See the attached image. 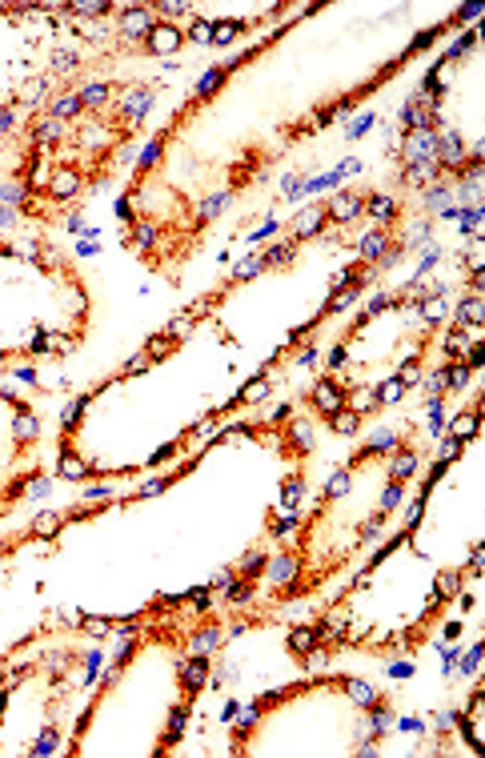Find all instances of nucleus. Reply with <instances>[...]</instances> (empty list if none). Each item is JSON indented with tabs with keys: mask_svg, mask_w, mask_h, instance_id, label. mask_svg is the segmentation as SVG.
<instances>
[{
	"mask_svg": "<svg viewBox=\"0 0 485 758\" xmlns=\"http://www.w3.org/2000/svg\"><path fill=\"white\" fill-rule=\"evenodd\" d=\"M177 48H181V28L177 24H153L149 52H177Z\"/></svg>",
	"mask_w": 485,
	"mask_h": 758,
	"instance_id": "3",
	"label": "nucleus"
},
{
	"mask_svg": "<svg viewBox=\"0 0 485 758\" xmlns=\"http://www.w3.org/2000/svg\"><path fill=\"white\" fill-rule=\"evenodd\" d=\"M241 570H245V578H257V570H265V554H245V562H241Z\"/></svg>",
	"mask_w": 485,
	"mask_h": 758,
	"instance_id": "27",
	"label": "nucleus"
},
{
	"mask_svg": "<svg viewBox=\"0 0 485 758\" xmlns=\"http://www.w3.org/2000/svg\"><path fill=\"white\" fill-rule=\"evenodd\" d=\"M265 393H269V381H261V377H257L253 386H245V393H241L237 401H261Z\"/></svg>",
	"mask_w": 485,
	"mask_h": 758,
	"instance_id": "28",
	"label": "nucleus"
},
{
	"mask_svg": "<svg viewBox=\"0 0 485 758\" xmlns=\"http://www.w3.org/2000/svg\"><path fill=\"white\" fill-rule=\"evenodd\" d=\"M105 85H89V89H85V96H80V105H100V101H105Z\"/></svg>",
	"mask_w": 485,
	"mask_h": 758,
	"instance_id": "32",
	"label": "nucleus"
},
{
	"mask_svg": "<svg viewBox=\"0 0 485 758\" xmlns=\"http://www.w3.org/2000/svg\"><path fill=\"white\" fill-rule=\"evenodd\" d=\"M361 197L353 193V189H345V193H337L329 205H325V221H333V225H345V221H353L357 213H361Z\"/></svg>",
	"mask_w": 485,
	"mask_h": 758,
	"instance_id": "1",
	"label": "nucleus"
},
{
	"mask_svg": "<svg viewBox=\"0 0 485 758\" xmlns=\"http://www.w3.org/2000/svg\"><path fill=\"white\" fill-rule=\"evenodd\" d=\"M365 209H369V217H373V221H389V217H397V205H393V201L385 197V193H377V197H373V201H369Z\"/></svg>",
	"mask_w": 485,
	"mask_h": 758,
	"instance_id": "12",
	"label": "nucleus"
},
{
	"mask_svg": "<svg viewBox=\"0 0 485 758\" xmlns=\"http://www.w3.org/2000/svg\"><path fill=\"white\" fill-rule=\"evenodd\" d=\"M52 109H56V116H72V113H80V96H61V101H56Z\"/></svg>",
	"mask_w": 485,
	"mask_h": 758,
	"instance_id": "29",
	"label": "nucleus"
},
{
	"mask_svg": "<svg viewBox=\"0 0 485 758\" xmlns=\"http://www.w3.org/2000/svg\"><path fill=\"white\" fill-rule=\"evenodd\" d=\"M345 690H349V698H353L357 706H365V710L377 702V690H373L369 682H345Z\"/></svg>",
	"mask_w": 485,
	"mask_h": 758,
	"instance_id": "11",
	"label": "nucleus"
},
{
	"mask_svg": "<svg viewBox=\"0 0 485 758\" xmlns=\"http://www.w3.org/2000/svg\"><path fill=\"white\" fill-rule=\"evenodd\" d=\"M357 249H361V257H381V253L389 249V241H385V233H369V237H361V245H357Z\"/></svg>",
	"mask_w": 485,
	"mask_h": 758,
	"instance_id": "16",
	"label": "nucleus"
},
{
	"mask_svg": "<svg viewBox=\"0 0 485 758\" xmlns=\"http://www.w3.org/2000/svg\"><path fill=\"white\" fill-rule=\"evenodd\" d=\"M188 36H193V41H201V45H208V41H213V24H205V21H193V28H188Z\"/></svg>",
	"mask_w": 485,
	"mask_h": 758,
	"instance_id": "31",
	"label": "nucleus"
},
{
	"mask_svg": "<svg viewBox=\"0 0 485 758\" xmlns=\"http://www.w3.org/2000/svg\"><path fill=\"white\" fill-rule=\"evenodd\" d=\"M52 197H72L76 193V173H56V181L48 185Z\"/></svg>",
	"mask_w": 485,
	"mask_h": 758,
	"instance_id": "19",
	"label": "nucleus"
},
{
	"mask_svg": "<svg viewBox=\"0 0 485 758\" xmlns=\"http://www.w3.org/2000/svg\"><path fill=\"white\" fill-rule=\"evenodd\" d=\"M329 430H333V434H357V430H361V414H357V410H345V406H341V410H337V414H329Z\"/></svg>",
	"mask_w": 485,
	"mask_h": 758,
	"instance_id": "5",
	"label": "nucleus"
},
{
	"mask_svg": "<svg viewBox=\"0 0 485 758\" xmlns=\"http://www.w3.org/2000/svg\"><path fill=\"white\" fill-rule=\"evenodd\" d=\"M261 269H265V257H261V253H253V257H245V261L233 269V281H249V277H257Z\"/></svg>",
	"mask_w": 485,
	"mask_h": 758,
	"instance_id": "15",
	"label": "nucleus"
},
{
	"mask_svg": "<svg viewBox=\"0 0 485 758\" xmlns=\"http://www.w3.org/2000/svg\"><path fill=\"white\" fill-rule=\"evenodd\" d=\"M293 574H297V558H281L277 566H273V578H277V582H289Z\"/></svg>",
	"mask_w": 485,
	"mask_h": 758,
	"instance_id": "25",
	"label": "nucleus"
},
{
	"mask_svg": "<svg viewBox=\"0 0 485 758\" xmlns=\"http://www.w3.org/2000/svg\"><path fill=\"white\" fill-rule=\"evenodd\" d=\"M293 249H297V241H281V245H273L269 253H261V257H265V269H269V265H285V261H293Z\"/></svg>",
	"mask_w": 485,
	"mask_h": 758,
	"instance_id": "14",
	"label": "nucleus"
},
{
	"mask_svg": "<svg viewBox=\"0 0 485 758\" xmlns=\"http://www.w3.org/2000/svg\"><path fill=\"white\" fill-rule=\"evenodd\" d=\"M421 313H425V322H429V325H438L441 313H445V301H441V297H429L425 305H421Z\"/></svg>",
	"mask_w": 485,
	"mask_h": 758,
	"instance_id": "24",
	"label": "nucleus"
},
{
	"mask_svg": "<svg viewBox=\"0 0 485 758\" xmlns=\"http://www.w3.org/2000/svg\"><path fill=\"white\" fill-rule=\"evenodd\" d=\"M417 465V454L413 450H405V454H401V458L393 461V470H389V478L393 482H405V478H409V470H413Z\"/></svg>",
	"mask_w": 485,
	"mask_h": 758,
	"instance_id": "18",
	"label": "nucleus"
},
{
	"mask_svg": "<svg viewBox=\"0 0 485 758\" xmlns=\"http://www.w3.org/2000/svg\"><path fill=\"white\" fill-rule=\"evenodd\" d=\"M217 32H213V45H229L233 36L241 32V24H213Z\"/></svg>",
	"mask_w": 485,
	"mask_h": 758,
	"instance_id": "26",
	"label": "nucleus"
},
{
	"mask_svg": "<svg viewBox=\"0 0 485 758\" xmlns=\"http://www.w3.org/2000/svg\"><path fill=\"white\" fill-rule=\"evenodd\" d=\"M281 494H285V505L293 509V505H297V498H301V478H289V482L281 485Z\"/></svg>",
	"mask_w": 485,
	"mask_h": 758,
	"instance_id": "30",
	"label": "nucleus"
},
{
	"mask_svg": "<svg viewBox=\"0 0 485 758\" xmlns=\"http://www.w3.org/2000/svg\"><path fill=\"white\" fill-rule=\"evenodd\" d=\"M469 333H462V329H453V333H449V337H445V353H449V357H462L465 349H469Z\"/></svg>",
	"mask_w": 485,
	"mask_h": 758,
	"instance_id": "20",
	"label": "nucleus"
},
{
	"mask_svg": "<svg viewBox=\"0 0 485 758\" xmlns=\"http://www.w3.org/2000/svg\"><path fill=\"white\" fill-rule=\"evenodd\" d=\"M325 225V209H309L305 217L297 221V229H293V241H305V237H313V233Z\"/></svg>",
	"mask_w": 485,
	"mask_h": 758,
	"instance_id": "8",
	"label": "nucleus"
},
{
	"mask_svg": "<svg viewBox=\"0 0 485 758\" xmlns=\"http://www.w3.org/2000/svg\"><path fill=\"white\" fill-rule=\"evenodd\" d=\"M153 12H144V8H133V12H125V32H133V36H140V32H153Z\"/></svg>",
	"mask_w": 485,
	"mask_h": 758,
	"instance_id": "9",
	"label": "nucleus"
},
{
	"mask_svg": "<svg viewBox=\"0 0 485 758\" xmlns=\"http://www.w3.org/2000/svg\"><path fill=\"white\" fill-rule=\"evenodd\" d=\"M309 401H313L321 414H337V410L345 406V393H341V386H337L333 377H321V381L313 386V393H309Z\"/></svg>",
	"mask_w": 485,
	"mask_h": 758,
	"instance_id": "2",
	"label": "nucleus"
},
{
	"mask_svg": "<svg viewBox=\"0 0 485 758\" xmlns=\"http://www.w3.org/2000/svg\"><path fill=\"white\" fill-rule=\"evenodd\" d=\"M401 393H405V386H401V381L393 377V381H385V386H377V393H373V401H397Z\"/></svg>",
	"mask_w": 485,
	"mask_h": 758,
	"instance_id": "21",
	"label": "nucleus"
},
{
	"mask_svg": "<svg viewBox=\"0 0 485 758\" xmlns=\"http://www.w3.org/2000/svg\"><path fill=\"white\" fill-rule=\"evenodd\" d=\"M205 678H208V662H205V654H197L193 662H185V666H181V682H185L188 690H197L201 682H205Z\"/></svg>",
	"mask_w": 485,
	"mask_h": 758,
	"instance_id": "6",
	"label": "nucleus"
},
{
	"mask_svg": "<svg viewBox=\"0 0 485 758\" xmlns=\"http://www.w3.org/2000/svg\"><path fill=\"white\" fill-rule=\"evenodd\" d=\"M61 478H72V482H85L89 478V465L76 458V454H61Z\"/></svg>",
	"mask_w": 485,
	"mask_h": 758,
	"instance_id": "10",
	"label": "nucleus"
},
{
	"mask_svg": "<svg viewBox=\"0 0 485 758\" xmlns=\"http://www.w3.org/2000/svg\"><path fill=\"white\" fill-rule=\"evenodd\" d=\"M313 646H321V630H317V626H297V630L289 634V650H293V654H309Z\"/></svg>",
	"mask_w": 485,
	"mask_h": 758,
	"instance_id": "4",
	"label": "nucleus"
},
{
	"mask_svg": "<svg viewBox=\"0 0 485 758\" xmlns=\"http://www.w3.org/2000/svg\"><path fill=\"white\" fill-rule=\"evenodd\" d=\"M345 489H349V474H345V470H341V474H333V482L325 485V502H333V498H341Z\"/></svg>",
	"mask_w": 485,
	"mask_h": 758,
	"instance_id": "23",
	"label": "nucleus"
},
{
	"mask_svg": "<svg viewBox=\"0 0 485 758\" xmlns=\"http://www.w3.org/2000/svg\"><path fill=\"white\" fill-rule=\"evenodd\" d=\"M485 317V305H482V297L477 293H469V297L457 305V325H477Z\"/></svg>",
	"mask_w": 485,
	"mask_h": 758,
	"instance_id": "7",
	"label": "nucleus"
},
{
	"mask_svg": "<svg viewBox=\"0 0 485 758\" xmlns=\"http://www.w3.org/2000/svg\"><path fill=\"white\" fill-rule=\"evenodd\" d=\"M61 522H65L61 514H41V518L32 522V534H36V538H52V534L61 529Z\"/></svg>",
	"mask_w": 485,
	"mask_h": 758,
	"instance_id": "17",
	"label": "nucleus"
},
{
	"mask_svg": "<svg viewBox=\"0 0 485 758\" xmlns=\"http://www.w3.org/2000/svg\"><path fill=\"white\" fill-rule=\"evenodd\" d=\"M469 373H473L469 366H453V369H445V386H449V390H462L465 381H469Z\"/></svg>",
	"mask_w": 485,
	"mask_h": 758,
	"instance_id": "22",
	"label": "nucleus"
},
{
	"mask_svg": "<svg viewBox=\"0 0 485 758\" xmlns=\"http://www.w3.org/2000/svg\"><path fill=\"white\" fill-rule=\"evenodd\" d=\"M17 434H21V437H28V434H36V417H28V414H21V421H17Z\"/></svg>",
	"mask_w": 485,
	"mask_h": 758,
	"instance_id": "33",
	"label": "nucleus"
},
{
	"mask_svg": "<svg viewBox=\"0 0 485 758\" xmlns=\"http://www.w3.org/2000/svg\"><path fill=\"white\" fill-rule=\"evenodd\" d=\"M477 421H482V414H477V406H473V410H465V414H462V421L453 425V437H457V441H465V437H473V434H477Z\"/></svg>",
	"mask_w": 485,
	"mask_h": 758,
	"instance_id": "13",
	"label": "nucleus"
}]
</instances>
